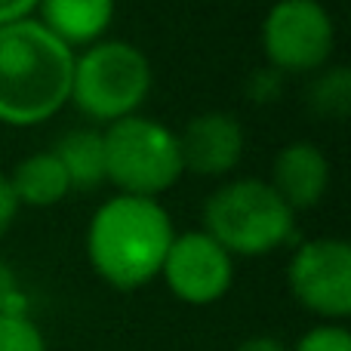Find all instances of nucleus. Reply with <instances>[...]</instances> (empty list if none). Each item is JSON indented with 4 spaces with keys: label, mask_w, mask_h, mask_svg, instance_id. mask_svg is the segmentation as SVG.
<instances>
[{
    "label": "nucleus",
    "mask_w": 351,
    "mask_h": 351,
    "mask_svg": "<svg viewBox=\"0 0 351 351\" xmlns=\"http://www.w3.org/2000/svg\"><path fill=\"white\" fill-rule=\"evenodd\" d=\"M74 49L53 37L37 19L0 28V123L40 127L68 105Z\"/></svg>",
    "instance_id": "obj_2"
},
{
    "label": "nucleus",
    "mask_w": 351,
    "mask_h": 351,
    "mask_svg": "<svg viewBox=\"0 0 351 351\" xmlns=\"http://www.w3.org/2000/svg\"><path fill=\"white\" fill-rule=\"evenodd\" d=\"M105 139V182L117 194L160 200L185 176L179 139L167 123L145 114H130L102 127Z\"/></svg>",
    "instance_id": "obj_5"
},
{
    "label": "nucleus",
    "mask_w": 351,
    "mask_h": 351,
    "mask_svg": "<svg viewBox=\"0 0 351 351\" xmlns=\"http://www.w3.org/2000/svg\"><path fill=\"white\" fill-rule=\"evenodd\" d=\"M117 0H37V22L68 49H84L102 40L114 22Z\"/></svg>",
    "instance_id": "obj_11"
},
{
    "label": "nucleus",
    "mask_w": 351,
    "mask_h": 351,
    "mask_svg": "<svg viewBox=\"0 0 351 351\" xmlns=\"http://www.w3.org/2000/svg\"><path fill=\"white\" fill-rule=\"evenodd\" d=\"M284 74H278L274 68H268V65H262V68H256L253 74L247 77V99L253 105H274L280 96H284Z\"/></svg>",
    "instance_id": "obj_17"
},
{
    "label": "nucleus",
    "mask_w": 351,
    "mask_h": 351,
    "mask_svg": "<svg viewBox=\"0 0 351 351\" xmlns=\"http://www.w3.org/2000/svg\"><path fill=\"white\" fill-rule=\"evenodd\" d=\"M330 179H333V167L324 148L315 142H287L271 160V176L268 185L280 194L293 213H302L317 206L330 191Z\"/></svg>",
    "instance_id": "obj_10"
},
{
    "label": "nucleus",
    "mask_w": 351,
    "mask_h": 351,
    "mask_svg": "<svg viewBox=\"0 0 351 351\" xmlns=\"http://www.w3.org/2000/svg\"><path fill=\"white\" fill-rule=\"evenodd\" d=\"M160 280L179 302L204 308L228 296L234 284V259L204 228H191L182 234L176 231L160 265Z\"/></svg>",
    "instance_id": "obj_8"
},
{
    "label": "nucleus",
    "mask_w": 351,
    "mask_h": 351,
    "mask_svg": "<svg viewBox=\"0 0 351 351\" xmlns=\"http://www.w3.org/2000/svg\"><path fill=\"white\" fill-rule=\"evenodd\" d=\"M19 210H22V206H19L16 194H12L10 179H6V173H0V237H3L6 231L12 228V222H16Z\"/></svg>",
    "instance_id": "obj_19"
},
{
    "label": "nucleus",
    "mask_w": 351,
    "mask_h": 351,
    "mask_svg": "<svg viewBox=\"0 0 351 351\" xmlns=\"http://www.w3.org/2000/svg\"><path fill=\"white\" fill-rule=\"evenodd\" d=\"M231 351H290L284 346V342L278 339V336H265V333H259V336H247L243 342H237Z\"/></svg>",
    "instance_id": "obj_21"
},
{
    "label": "nucleus",
    "mask_w": 351,
    "mask_h": 351,
    "mask_svg": "<svg viewBox=\"0 0 351 351\" xmlns=\"http://www.w3.org/2000/svg\"><path fill=\"white\" fill-rule=\"evenodd\" d=\"M179 139L182 170L204 176V179H222L241 167L247 152V130L231 111H200L185 123Z\"/></svg>",
    "instance_id": "obj_9"
},
{
    "label": "nucleus",
    "mask_w": 351,
    "mask_h": 351,
    "mask_svg": "<svg viewBox=\"0 0 351 351\" xmlns=\"http://www.w3.org/2000/svg\"><path fill=\"white\" fill-rule=\"evenodd\" d=\"M336 49V22L321 0H274L262 19L265 65L278 74H317Z\"/></svg>",
    "instance_id": "obj_6"
},
{
    "label": "nucleus",
    "mask_w": 351,
    "mask_h": 351,
    "mask_svg": "<svg viewBox=\"0 0 351 351\" xmlns=\"http://www.w3.org/2000/svg\"><path fill=\"white\" fill-rule=\"evenodd\" d=\"M154 86L148 56L130 40H102L74 53L71 96L68 102L96 127H108L130 114H139Z\"/></svg>",
    "instance_id": "obj_4"
},
{
    "label": "nucleus",
    "mask_w": 351,
    "mask_h": 351,
    "mask_svg": "<svg viewBox=\"0 0 351 351\" xmlns=\"http://www.w3.org/2000/svg\"><path fill=\"white\" fill-rule=\"evenodd\" d=\"M308 108L321 121H346L351 111V71L346 65H327L308 86Z\"/></svg>",
    "instance_id": "obj_14"
},
{
    "label": "nucleus",
    "mask_w": 351,
    "mask_h": 351,
    "mask_svg": "<svg viewBox=\"0 0 351 351\" xmlns=\"http://www.w3.org/2000/svg\"><path fill=\"white\" fill-rule=\"evenodd\" d=\"M62 164L71 191H93L105 182V139L99 127H74L49 148Z\"/></svg>",
    "instance_id": "obj_13"
},
{
    "label": "nucleus",
    "mask_w": 351,
    "mask_h": 351,
    "mask_svg": "<svg viewBox=\"0 0 351 351\" xmlns=\"http://www.w3.org/2000/svg\"><path fill=\"white\" fill-rule=\"evenodd\" d=\"M37 10V0H0V28L12 22L31 19V12Z\"/></svg>",
    "instance_id": "obj_20"
},
{
    "label": "nucleus",
    "mask_w": 351,
    "mask_h": 351,
    "mask_svg": "<svg viewBox=\"0 0 351 351\" xmlns=\"http://www.w3.org/2000/svg\"><path fill=\"white\" fill-rule=\"evenodd\" d=\"M173 237V216L160 200L114 194L86 225V262L99 280L133 293L160 278Z\"/></svg>",
    "instance_id": "obj_1"
},
{
    "label": "nucleus",
    "mask_w": 351,
    "mask_h": 351,
    "mask_svg": "<svg viewBox=\"0 0 351 351\" xmlns=\"http://www.w3.org/2000/svg\"><path fill=\"white\" fill-rule=\"evenodd\" d=\"M290 351H351V333L346 324H317L305 330Z\"/></svg>",
    "instance_id": "obj_16"
},
{
    "label": "nucleus",
    "mask_w": 351,
    "mask_h": 351,
    "mask_svg": "<svg viewBox=\"0 0 351 351\" xmlns=\"http://www.w3.org/2000/svg\"><path fill=\"white\" fill-rule=\"evenodd\" d=\"M0 315H28V296L22 290V280L6 259H0Z\"/></svg>",
    "instance_id": "obj_18"
},
{
    "label": "nucleus",
    "mask_w": 351,
    "mask_h": 351,
    "mask_svg": "<svg viewBox=\"0 0 351 351\" xmlns=\"http://www.w3.org/2000/svg\"><path fill=\"white\" fill-rule=\"evenodd\" d=\"M0 351H47V339L31 315H0Z\"/></svg>",
    "instance_id": "obj_15"
},
{
    "label": "nucleus",
    "mask_w": 351,
    "mask_h": 351,
    "mask_svg": "<svg viewBox=\"0 0 351 351\" xmlns=\"http://www.w3.org/2000/svg\"><path fill=\"white\" fill-rule=\"evenodd\" d=\"M204 231L231 256L256 259L290 243L296 213L280 200L268 179H228L206 197Z\"/></svg>",
    "instance_id": "obj_3"
},
{
    "label": "nucleus",
    "mask_w": 351,
    "mask_h": 351,
    "mask_svg": "<svg viewBox=\"0 0 351 351\" xmlns=\"http://www.w3.org/2000/svg\"><path fill=\"white\" fill-rule=\"evenodd\" d=\"M6 179H10V188L16 194L19 206L47 210V206L62 204L71 194V182H68V176L53 152H34L28 158H22Z\"/></svg>",
    "instance_id": "obj_12"
},
{
    "label": "nucleus",
    "mask_w": 351,
    "mask_h": 351,
    "mask_svg": "<svg viewBox=\"0 0 351 351\" xmlns=\"http://www.w3.org/2000/svg\"><path fill=\"white\" fill-rule=\"evenodd\" d=\"M290 296L321 317V324H346L351 315V247L342 237H311L293 250L287 262Z\"/></svg>",
    "instance_id": "obj_7"
}]
</instances>
